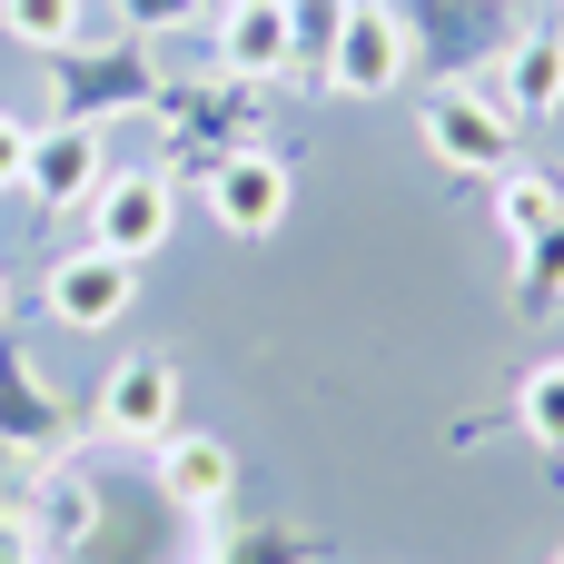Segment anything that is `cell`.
I'll use <instances>...</instances> for the list:
<instances>
[{
    "instance_id": "obj_13",
    "label": "cell",
    "mask_w": 564,
    "mask_h": 564,
    "mask_svg": "<svg viewBox=\"0 0 564 564\" xmlns=\"http://www.w3.org/2000/svg\"><path fill=\"white\" fill-rule=\"evenodd\" d=\"M69 436V416H59V397L30 377V357L0 337V446H20V456H50Z\"/></svg>"
},
{
    "instance_id": "obj_18",
    "label": "cell",
    "mask_w": 564,
    "mask_h": 564,
    "mask_svg": "<svg viewBox=\"0 0 564 564\" xmlns=\"http://www.w3.org/2000/svg\"><path fill=\"white\" fill-rule=\"evenodd\" d=\"M337 20H347V0H288V59L317 79L327 69V50H337Z\"/></svg>"
},
{
    "instance_id": "obj_4",
    "label": "cell",
    "mask_w": 564,
    "mask_h": 564,
    "mask_svg": "<svg viewBox=\"0 0 564 564\" xmlns=\"http://www.w3.org/2000/svg\"><path fill=\"white\" fill-rule=\"evenodd\" d=\"M288 198H297V178H288V159H278L268 139H248V149H228V159L208 169V218H218L228 238H278Z\"/></svg>"
},
{
    "instance_id": "obj_1",
    "label": "cell",
    "mask_w": 564,
    "mask_h": 564,
    "mask_svg": "<svg viewBox=\"0 0 564 564\" xmlns=\"http://www.w3.org/2000/svg\"><path fill=\"white\" fill-rule=\"evenodd\" d=\"M416 129H426V149H436L446 169H476V178H506V169H516V119H506L476 79H436V99L416 109Z\"/></svg>"
},
{
    "instance_id": "obj_5",
    "label": "cell",
    "mask_w": 564,
    "mask_h": 564,
    "mask_svg": "<svg viewBox=\"0 0 564 564\" xmlns=\"http://www.w3.org/2000/svg\"><path fill=\"white\" fill-rule=\"evenodd\" d=\"M99 178H109V139H99L89 119L30 129V169H20V198H30V208H89Z\"/></svg>"
},
{
    "instance_id": "obj_21",
    "label": "cell",
    "mask_w": 564,
    "mask_h": 564,
    "mask_svg": "<svg viewBox=\"0 0 564 564\" xmlns=\"http://www.w3.org/2000/svg\"><path fill=\"white\" fill-rule=\"evenodd\" d=\"M20 169H30V129L0 109V188H20Z\"/></svg>"
},
{
    "instance_id": "obj_16",
    "label": "cell",
    "mask_w": 564,
    "mask_h": 564,
    "mask_svg": "<svg viewBox=\"0 0 564 564\" xmlns=\"http://www.w3.org/2000/svg\"><path fill=\"white\" fill-rule=\"evenodd\" d=\"M555 208H564V188L545 178V169H506V178H496V228H506L516 248H525V238H535Z\"/></svg>"
},
{
    "instance_id": "obj_23",
    "label": "cell",
    "mask_w": 564,
    "mask_h": 564,
    "mask_svg": "<svg viewBox=\"0 0 564 564\" xmlns=\"http://www.w3.org/2000/svg\"><path fill=\"white\" fill-rule=\"evenodd\" d=\"M0 317H10V288H0Z\"/></svg>"
},
{
    "instance_id": "obj_17",
    "label": "cell",
    "mask_w": 564,
    "mask_h": 564,
    "mask_svg": "<svg viewBox=\"0 0 564 564\" xmlns=\"http://www.w3.org/2000/svg\"><path fill=\"white\" fill-rule=\"evenodd\" d=\"M516 426H525L545 456H564V357H545V367L516 387Z\"/></svg>"
},
{
    "instance_id": "obj_22",
    "label": "cell",
    "mask_w": 564,
    "mask_h": 564,
    "mask_svg": "<svg viewBox=\"0 0 564 564\" xmlns=\"http://www.w3.org/2000/svg\"><path fill=\"white\" fill-rule=\"evenodd\" d=\"M0 545H10V516H0Z\"/></svg>"
},
{
    "instance_id": "obj_3",
    "label": "cell",
    "mask_w": 564,
    "mask_h": 564,
    "mask_svg": "<svg viewBox=\"0 0 564 564\" xmlns=\"http://www.w3.org/2000/svg\"><path fill=\"white\" fill-rule=\"evenodd\" d=\"M397 79H406V10H387V0H347V20H337V50H327L317 89L387 99Z\"/></svg>"
},
{
    "instance_id": "obj_10",
    "label": "cell",
    "mask_w": 564,
    "mask_h": 564,
    "mask_svg": "<svg viewBox=\"0 0 564 564\" xmlns=\"http://www.w3.org/2000/svg\"><path fill=\"white\" fill-rule=\"evenodd\" d=\"M149 486H159V506L169 516H218L228 496H238V456L218 446V436H159L149 446Z\"/></svg>"
},
{
    "instance_id": "obj_7",
    "label": "cell",
    "mask_w": 564,
    "mask_h": 564,
    "mask_svg": "<svg viewBox=\"0 0 564 564\" xmlns=\"http://www.w3.org/2000/svg\"><path fill=\"white\" fill-rule=\"evenodd\" d=\"M89 228H99V248H109V258H129V268H139V258L169 238V178H159V169H119V159H109V178L89 188Z\"/></svg>"
},
{
    "instance_id": "obj_19",
    "label": "cell",
    "mask_w": 564,
    "mask_h": 564,
    "mask_svg": "<svg viewBox=\"0 0 564 564\" xmlns=\"http://www.w3.org/2000/svg\"><path fill=\"white\" fill-rule=\"evenodd\" d=\"M218 564H307V535H278V525H258V535L218 545Z\"/></svg>"
},
{
    "instance_id": "obj_2",
    "label": "cell",
    "mask_w": 564,
    "mask_h": 564,
    "mask_svg": "<svg viewBox=\"0 0 564 564\" xmlns=\"http://www.w3.org/2000/svg\"><path fill=\"white\" fill-rule=\"evenodd\" d=\"M159 99V59L139 50V30L129 40H99V50H59V119H89L99 129V109H149Z\"/></svg>"
},
{
    "instance_id": "obj_12",
    "label": "cell",
    "mask_w": 564,
    "mask_h": 564,
    "mask_svg": "<svg viewBox=\"0 0 564 564\" xmlns=\"http://www.w3.org/2000/svg\"><path fill=\"white\" fill-rule=\"evenodd\" d=\"M218 69L228 79H278V69H297L288 59V10H268V0H228L218 10Z\"/></svg>"
},
{
    "instance_id": "obj_6",
    "label": "cell",
    "mask_w": 564,
    "mask_h": 564,
    "mask_svg": "<svg viewBox=\"0 0 564 564\" xmlns=\"http://www.w3.org/2000/svg\"><path fill=\"white\" fill-rule=\"evenodd\" d=\"M436 50V79H466L476 59H506V40H516V0H426L416 20H406V50Z\"/></svg>"
},
{
    "instance_id": "obj_11",
    "label": "cell",
    "mask_w": 564,
    "mask_h": 564,
    "mask_svg": "<svg viewBox=\"0 0 564 564\" xmlns=\"http://www.w3.org/2000/svg\"><path fill=\"white\" fill-rule=\"evenodd\" d=\"M496 69H506V99H496L506 119H545V109H564V30H555V20L516 30Z\"/></svg>"
},
{
    "instance_id": "obj_24",
    "label": "cell",
    "mask_w": 564,
    "mask_h": 564,
    "mask_svg": "<svg viewBox=\"0 0 564 564\" xmlns=\"http://www.w3.org/2000/svg\"><path fill=\"white\" fill-rule=\"evenodd\" d=\"M268 10H288V0H268Z\"/></svg>"
},
{
    "instance_id": "obj_9",
    "label": "cell",
    "mask_w": 564,
    "mask_h": 564,
    "mask_svg": "<svg viewBox=\"0 0 564 564\" xmlns=\"http://www.w3.org/2000/svg\"><path fill=\"white\" fill-rule=\"evenodd\" d=\"M99 426H109L119 446H159V436L178 426V367H169V357H119V367L99 377Z\"/></svg>"
},
{
    "instance_id": "obj_25",
    "label": "cell",
    "mask_w": 564,
    "mask_h": 564,
    "mask_svg": "<svg viewBox=\"0 0 564 564\" xmlns=\"http://www.w3.org/2000/svg\"><path fill=\"white\" fill-rule=\"evenodd\" d=\"M218 10H228V0H218Z\"/></svg>"
},
{
    "instance_id": "obj_20",
    "label": "cell",
    "mask_w": 564,
    "mask_h": 564,
    "mask_svg": "<svg viewBox=\"0 0 564 564\" xmlns=\"http://www.w3.org/2000/svg\"><path fill=\"white\" fill-rule=\"evenodd\" d=\"M119 20L149 40V30H178V20H198V0H119Z\"/></svg>"
},
{
    "instance_id": "obj_8",
    "label": "cell",
    "mask_w": 564,
    "mask_h": 564,
    "mask_svg": "<svg viewBox=\"0 0 564 564\" xmlns=\"http://www.w3.org/2000/svg\"><path fill=\"white\" fill-rule=\"evenodd\" d=\"M40 297H50V317H59V327H79V337H89V327H109V317H129V307H139V268H129V258H109V248H69V258L50 268V288H40Z\"/></svg>"
},
{
    "instance_id": "obj_14",
    "label": "cell",
    "mask_w": 564,
    "mask_h": 564,
    "mask_svg": "<svg viewBox=\"0 0 564 564\" xmlns=\"http://www.w3.org/2000/svg\"><path fill=\"white\" fill-rule=\"evenodd\" d=\"M0 30L20 40V50H40V59H59L79 30H89V0H0Z\"/></svg>"
},
{
    "instance_id": "obj_15",
    "label": "cell",
    "mask_w": 564,
    "mask_h": 564,
    "mask_svg": "<svg viewBox=\"0 0 564 564\" xmlns=\"http://www.w3.org/2000/svg\"><path fill=\"white\" fill-rule=\"evenodd\" d=\"M516 297H525L535 317H545V307H564V208L525 238V248H516Z\"/></svg>"
},
{
    "instance_id": "obj_26",
    "label": "cell",
    "mask_w": 564,
    "mask_h": 564,
    "mask_svg": "<svg viewBox=\"0 0 564 564\" xmlns=\"http://www.w3.org/2000/svg\"><path fill=\"white\" fill-rule=\"evenodd\" d=\"M555 564H564V555H555Z\"/></svg>"
}]
</instances>
